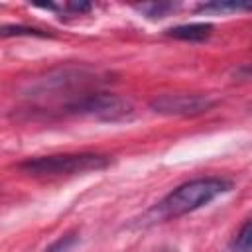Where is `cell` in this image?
<instances>
[{"label": "cell", "mask_w": 252, "mask_h": 252, "mask_svg": "<svg viewBox=\"0 0 252 252\" xmlns=\"http://www.w3.org/2000/svg\"><path fill=\"white\" fill-rule=\"evenodd\" d=\"M236 77L240 79H252V65H242L236 69Z\"/></svg>", "instance_id": "8fae6325"}, {"label": "cell", "mask_w": 252, "mask_h": 252, "mask_svg": "<svg viewBox=\"0 0 252 252\" xmlns=\"http://www.w3.org/2000/svg\"><path fill=\"white\" fill-rule=\"evenodd\" d=\"M2 37H10V35H39V37H45L47 33L39 32V30H33V28H24V26H4L0 30Z\"/></svg>", "instance_id": "9c48e42d"}, {"label": "cell", "mask_w": 252, "mask_h": 252, "mask_svg": "<svg viewBox=\"0 0 252 252\" xmlns=\"http://www.w3.org/2000/svg\"><path fill=\"white\" fill-rule=\"evenodd\" d=\"M75 244H77V236L75 234H65L59 240H55L51 246H47L43 252H71Z\"/></svg>", "instance_id": "30bf717a"}, {"label": "cell", "mask_w": 252, "mask_h": 252, "mask_svg": "<svg viewBox=\"0 0 252 252\" xmlns=\"http://www.w3.org/2000/svg\"><path fill=\"white\" fill-rule=\"evenodd\" d=\"M230 252H252V219H248L236 232Z\"/></svg>", "instance_id": "52a82bcc"}, {"label": "cell", "mask_w": 252, "mask_h": 252, "mask_svg": "<svg viewBox=\"0 0 252 252\" xmlns=\"http://www.w3.org/2000/svg\"><path fill=\"white\" fill-rule=\"evenodd\" d=\"M197 12H252V2H238V0H222V2H207L199 4Z\"/></svg>", "instance_id": "8992f818"}, {"label": "cell", "mask_w": 252, "mask_h": 252, "mask_svg": "<svg viewBox=\"0 0 252 252\" xmlns=\"http://www.w3.org/2000/svg\"><path fill=\"white\" fill-rule=\"evenodd\" d=\"M136 10L144 12L148 18H163L167 12L175 10V4H171V2H152V4H140V6H136Z\"/></svg>", "instance_id": "ba28073f"}, {"label": "cell", "mask_w": 252, "mask_h": 252, "mask_svg": "<svg viewBox=\"0 0 252 252\" xmlns=\"http://www.w3.org/2000/svg\"><path fill=\"white\" fill-rule=\"evenodd\" d=\"M110 163L106 156L100 154H59V156H41L30 158L18 163L22 173L33 177H55V175H77L87 171L104 169Z\"/></svg>", "instance_id": "7a4b0ae2"}, {"label": "cell", "mask_w": 252, "mask_h": 252, "mask_svg": "<svg viewBox=\"0 0 252 252\" xmlns=\"http://www.w3.org/2000/svg\"><path fill=\"white\" fill-rule=\"evenodd\" d=\"M230 187H232V183L222 177L191 179V181L175 187L171 193H167L158 203V211L163 219L181 217V215H187L191 211H197V209L209 205L213 199L226 193Z\"/></svg>", "instance_id": "6da1fadb"}, {"label": "cell", "mask_w": 252, "mask_h": 252, "mask_svg": "<svg viewBox=\"0 0 252 252\" xmlns=\"http://www.w3.org/2000/svg\"><path fill=\"white\" fill-rule=\"evenodd\" d=\"M213 32L211 24L205 22H195V24H181L175 28L165 30V35L175 37V39H183V41H205Z\"/></svg>", "instance_id": "5b68a950"}, {"label": "cell", "mask_w": 252, "mask_h": 252, "mask_svg": "<svg viewBox=\"0 0 252 252\" xmlns=\"http://www.w3.org/2000/svg\"><path fill=\"white\" fill-rule=\"evenodd\" d=\"M67 8L81 14V12H89L91 10V4H77V2H73V4H67Z\"/></svg>", "instance_id": "7c38bea8"}, {"label": "cell", "mask_w": 252, "mask_h": 252, "mask_svg": "<svg viewBox=\"0 0 252 252\" xmlns=\"http://www.w3.org/2000/svg\"><path fill=\"white\" fill-rule=\"evenodd\" d=\"M65 110L73 114L93 116V118L106 120V122L126 120L132 114V106L124 98L116 94H108V93H87L81 98L73 100Z\"/></svg>", "instance_id": "3957f363"}, {"label": "cell", "mask_w": 252, "mask_h": 252, "mask_svg": "<svg viewBox=\"0 0 252 252\" xmlns=\"http://www.w3.org/2000/svg\"><path fill=\"white\" fill-rule=\"evenodd\" d=\"M165 252H171V250H165Z\"/></svg>", "instance_id": "4fadbf2b"}, {"label": "cell", "mask_w": 252, "mask_h": 252, "mask_svg": "<svg viewBox=\"0 0 252 252\" xmlns=\"http://www.w3.org/2000/svg\"><path fill=\"white\" fill-rule=\"evenodd\" d=\"M215 106L207 94H159L150 102V108L165 116H197Z\"/></svg>", "instance_id": "277c9868"}]
</instances>
